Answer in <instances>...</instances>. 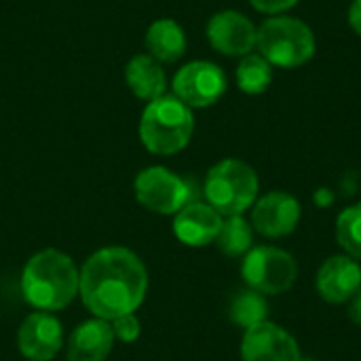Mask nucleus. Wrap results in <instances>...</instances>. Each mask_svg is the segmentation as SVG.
<instances>
[{"label":"nucleus","mask_w":361,"mask_h":361,"mask_svg":"<svg viewBox=\"0 0 361 361\" xmlns=\"http://www.w3.org/2000/svg\"><path fill=\"white\" fill-rule=\"evenodd\" d=\"M148 292V271L140 256L123 245L93 252L78 279V296L93 317L112 322L135 313Z\"/></svg>","instance_id":"obj_1"},{"label":"nucleus","mask_w":361,"mask_h":361,"mask_svg":"<svg viewBox=\"0 0 361 361\" xmlns=\"http://www.w3.org/2000/svg\"><path fill=\"white\" fill-rule=\"evenodd\" d=\"M78 279L80 271L68 254L40 250L23 267L21 294L32 309L55 313L78 296Z\"/></svg>","instance_id":"obj_2"},{"label":"nucleus","mask_w":361,"mask_h":361,"mask_svg":"<svg viewBox=\"0 0 361 361\" xmlns=\"http://www.w3.org/2000/svg\"><path fill=\"white\" fill-rule=\"evenodd\" d=\"M195 133L192 110L173 93L146 104L140 118V140L152 154L171 157L182 152Z\"/></svg>","instance_id":"obj_3"},{"label":"nucleus","mask_w":361,"mask_h":361,"mask_svg":"<svg viewBox=\"0 0 361 361\" xmlns=\"http://www.w3.org/2000/svg\"><path fill=\"white\" fill-rule=\"evenodd\" d=\"M256 49L273 68L294 70L313 59L317 40L302 19L273 15L258 25Z\"/></svg>","instance_id":"obj_4"},{"label":"nucleus","mask_w":361,"mask_h":361,"mask_svg":"<svg viewBox=\"0 0 361 361\" xmlns=\"http://www.w3.org/2000/svg\"><path fill=\"white\" fill-rule=\"evenodd\" d=\"M258 173L241 159L218 161L203 182L205 203H209L222 218L243 216L258 201Z\"/></svg>","instance_id":"obj_5"},{"label":"nucleus","mask_w":361,"mask_h":361,"mask_svg":"<svg viewBox=\"0 0 361 361\" xmlns=\"http://www.w3.org/2000/svg\"><path fill=\"white\" fill-rule=\"evenodd\" d=\"M241 277L247 288L264 296L286 294L298 279V262L281 247L258 245L243 256Z\"/></svg>","instance_id":"obj_6"},{"label":"nucleus","mask_w":361,"mask_h":361,"mask_svg":"<svg viewBox=\"0 0 361 361\" xmlns=\"http://www.w3.org/2000/svg\"><path fill=\"white\" fill-rule=\"evenodd\" d=\"M133 192L144 209L159 216H176L186 203L192 201L190 184L161 165L142 169L135 176Z\"/></svg>","instance_id":"obj_7"},{"label":"nucleus","mask_w":361,"mask_h":361,"mask_svg":"<svg viewBox=\"0 0 361 361\" xmlns=\"http://www.w3.org/2000/svg\"><path fill=\"white\" fill-rule=\"evenodd\" d=\"M226 87H228V80H226L224 70L218 63L205 61V59L188 61L176 72L171 80L173 95L182 104H186L190 110L214 106L216 102L222 99V95L226 93Z\"/></svg>","instance_id":"obj_8"},{"label":"nucleus","mask_w":361,"mask_h":361,"mask_svg":"<svg viewBox=\"0 0 361 361\" xmlns=\"http://www.w3.org/2000/svg\"><path fill=\"white\" fill-rule=\"evenodd\" d=\"M302 218V205L300 201L286 192V190H271L252 207V226L254 233L267 237V239H281L292 235Z\"/></svg>","instance_id":"obj_9"},{"label":"nucleus","mask_w":361,"mask_h":361,"mask_svg":"<svg viewBox=\"0 0 361 361\" xmlns=\"http://www.w3.org/2000/svg\"><path fill=\"white\" fill-rule=\"evenodd\" d=\"M207 40L214 51L226 57H245L256 49L258 25L241 11H218L205 27Z\"/></svg>","instance_id":"obj_10"},{"label":"nucleus","mask_w":361,"mask_h":361,"mask_svg":"<svg viewBox=\"0 0 361 361\" xmlns=\"http://www.w3.org/2000/svg\"><path fill=\"white\" fill-rule=\"evenodd\" d=\"M243 361H300L298 341L281 326L262 322L243 332L241 338Z\"/></svg>","instance_id":"obj_11"},{"label":"nucleus","mask_w":361,"mask_h":361,"mask_svg":"<svg viewBox=\"0 0 361 361\" xmlns=\"http://www.w3.org/2000/svg\"><path fill=\"white\" fill-rule=\"evenodd\" d=\"M17 347L25 360L51 361L63 349V328L53 313L34 311L17 330Z\"/></svg>","instance_id":"obj_12"},{"label":"nucleus","mask_w":361,"mask_h":361,"mask_svg":"<svg viewBox=\"0 0 361 361\" xmlns=\"http://www.w3.org/2000/svg\"><path fill=\"white\" fill-rule=\"evenodd\" d=\"M317 294L330 305L351 302L353 296L361 290V264L360 260L336 254L322 262L315 277Z\"/></svg>","instance_id":"obj_13"},{"label":"nucleus","mask_w":361,"mask_h":361,"mask_svg":"<svg viewBox=\"0 0 361 361\" xmlns=\"http://www.w3.org/2000/svg\"><path fill=\"white\" fill-rule=\"evenodd\" d=\"M222 216L205 201H190L173 216V235L188 247H205L216 241Z\"/></svg>","instance_id":"obj_14"},{"label":"nucleus","mask_w":361,"mask_h":361,"mask_svg":"<svg viewBox=\"0 0 361 361\" xmlns=\"http://www.w3.org/2000/svg\"><path fill=\"white\" fill-rule=\"evenodd\" d=\"M114 332L110 322L91 317L78 324L68 336V361H106L114 347Z\"/></svg>","instance_id":"obj_15"},{"label":"nucleus","mask_w":361,"mask_h":361,"mask_svg":"<svg viewBox=\"0 0 361 361\" xmlns=\"http://www.w3.org/2000/svg\"><path fill=\"white\" fill-rule=\"evenodd\" d=\"M125 80L129 91L142 99V102H152L159 99L161 95L167 93V76L163 66L150 57L148 53L133 55L127 66H125Z\"/></svg>","instance_id":"obj_16"},{"label":"nucleus","mask_w":361,"mask_h":361,"mask_svg":"<svg viewBox=\"0 0 361 361\" xmlns=\"http://www.w3.org/2000/svg\"><path fill=\"white\" fill-rule=\"evenodd\" d=\"M186 34L182 25L173 19H157L148 25L144 36V47L150 57L159 63H173L186 53Z\"/></svg>","instance_id":"obj_17"},{"label":"nucleus","mask_w":361,"mask_h":361,"mask_svg":"<svg viewBox=\"0 0 361 361\" xmlns=\"http://www.w3.org/2000/svg\"><path fill=\"white\" fill-rule=\"evenodd\" d=\"M214 243L224 256L243 258L254 247V226L243 216H228L222 220V228Z\"/></svg>","instance_id":"obj_18"},{"label":"nucleus","mask_w":361,"mask_h":361,"mask_svg":"<svg viewBox=\"0 0 361 361\" xmlns=\"http://www.w3.org/2000/svg\"><path fill=\"white\" fill-rule=\"evenodd\" d=\"M228 317L235 326L250 330L262 322L269 319V302H267V296L247 288V290H241L233 296L231 305H228Z\"/></svg>","instance_id":"obj_19"},{"label":"nucleus","mask_w":361,"mask_h":361,"mask_svg":"<svg viewBox=\"0 0 361 361\" xmlns=\"http://www.w3.org/2000/svg\"><path fill=\"white\" fill-rule=\"evenodd\" d=\"M237 87L247 95H260L264 93L273 82V66L260 55L250 53L241 57L237 70H235Z\"/></svg>","instance_id":"obj_20"},{"label":"nucleus","mask_w":361,"mask_h":361,"mask_svg":"<svg viewBox=\"0 0 361 361\" xmlns=\"http://www.w3.org/2000/svg\"><path fill=\"white\" fill-rule=\"evenodd\" d=\"M336 241L343 254L361 260V203L345 207L336 218Z\"/></svg>","instance_id":"obj_21"},{"label":"nucleus","mask_w":361,"mask_h":361,"mask_svg":"<svg viewBox=\"0 0 361 361\" xmlns=\"http://www.w3.org/2000/svg\"><path fill=\"white\" fill-rule=\"evenodd\" d=\"M112 326V332H114V338L125 343V345H131L140 338L142 334V324L137 319L135 313H127V315H121L116 319L110 322Z\"/></svg>","instance_id":"obj_22"},{"label":"nucleus","mask_w":361,"mask_h":361,"mask_svg":"<svg viewBox=\"0 0 361 361\" xmlns=\"http://www.w3.org/2000/svg\"><path fill=\"white\" fill-rule=\"evenodd\" d=\"M300 0H250V4L256 8V11H260V13H264V15H283L286 11H290V8H294L296 4H298Z\"/></svg>","instance_id":"obj_23"},{"label":"nucleus","mask_w":361,"mask_h":361,"mask_svg":"<svg viewBox=\"0 0 361 361\" xmlns=\"http://www.w3.org/2000/svg\"><path fill=\"white\" fill-rule=\"evenodd\" d=\"M347 19H349L351 30H353L357 36H361V0H353V2H351Z\"/></svg>","instance_id":"obj_24"},{"label":"nucleus","mask_w":361,"mask_h":361,"mask_svg":"<svg viewBox=\"0 0 361 361\" xmlns=\"http://www.w3.org/2000/svg\"><path fill=\"white\" fill-rule=\"evenodd\" d=\"M349 317H351V322H353L355 326H360L361 328V290L353 296V300H351V305H349Z\"/></svg>","instance_id":"obj_25"},{"label":"nucleus","mask_w":361,"mask_h":361,"mask_svg":"<svg viewBox=\"0 0 361 361\" xmlns=\"http://www.w3.org/2000/svg\"><path fill=\"white\" fill-rule=\"evenodd\" d=\"M332 201H334V195H332V190H328V188H322V190L315 195V203H317L319 207H328V205H332Z\"/></svg>","instance_id":"obj_26"},{"label":"nucleus","mask_w":361,"mask_h":361,"mask_svg":"<svg viewBox=\"0 0 361 361\" xmlns=\"http://www.w3.org/2000/svg\"><path fill=\"white\" fill-rule=\"evenodd\" d=\"M300 361H315V360H300Z\"/></svg>","instance_id":"obj_27"},{"label":"nucleus","mask_w":361,"mask_h":361,"mask_svg":"<svg viewBox=\"0 0 361 361\" xmlns=\"http://www.w3.org/2000/svg\"><path fill=\"white\" fill-rule=\"evenodd\" d=\"M27 361H34V360H27Z\"/></svg>","instance_id":"obj_28"}]
</instances>
